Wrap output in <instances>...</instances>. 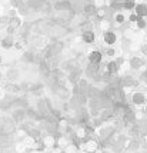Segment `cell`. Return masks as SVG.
Segmentation results:
<instances>
[{
    "mask_svg": "<svg viewBox=\"0 0 147 153\" xmlns=\"http://www.w3.org/2000/svg\"><path fill=\"white\" fill-rule=\"evenodd\" d=\"M106 53H107V56H109V57H110V56L113 57L116 52H114V49H107V52H106Z\"/></svg>",
    "mask_w": 147,
    "mask_h": 153,
    "instance_id": "obj_18",
    "label": "cell"
},
{
    "mask_svg": "<svg viewBox=\"0 0 147 153\" xmlns=\"http://www.w3.org/2000/svg\"><path fill=\"white\" fill-rule=\"evenodd\" d=\"M103 39H104V43H106V45L112 46V45H114V43H116L117 36H116V33H114V32L109 30V32H106V33L103 34Z\"/></svg>",
    "mask_w": 147,
    "mask_h": 153,
    "instance_id": "obj_7",
    "label": "cell"
},
{
    "mask_svg": "<svg viewBox=\"0 0 147 153\" xmlns=\"http://www.w3.org/2000/svg\"><path fill=\"white\" fill-rule=\"evenodd\" d=\"M41 1H47V0H41Z\"/></svg>",
    "mask_w": 147,
    "mask_h": 153,
    "instance_id": "obj_22",
    "label": "cell"
},
{
    "mask_svg": "<svg viewBox=\"0 0 147 153\" xmlns=\"http://www.w3.org/2000/svg\"><path fill=\"white\" fill-rule=\"evenodd\" d=\"M12 46H13V36H12V34H10V36H6L4 39L1 40V47L10 49Z\"/></svg>",
    "mask_w": 147,
    "mask_h": 153,
    "instance_id": "obj_11",
    "label": "cell"
},
{
    "mask_svg": "<svg viewBox=\"0 0 147 153\" xmlns=\"http://www.w3.org/2000/svg\"><path fill=\"white\" fill-rule=\"evenodd\" d=\"M81 39L84 40L86 43H93L94 39H96V34L93 32H86V33L81 34Z\"/></svg>",
    "mask_w": 147,
    "mask_h": 153,
    "instance_id": "obj_12",
    "label": "cell"
},
{
    "mask_svg": "<svg viewBox=\"0 0 147 153\" xmlns=\"http://www.w3.org/2000/svg\"><path fill=\"white\" fill-rule=\"evenodd\" d=\"M116 23H117V25L124 23V16H123L121 13H117V14H116Z\"/></svg>",
    "mask_w": 147,
    "mask_h": 153,
    "instance_id": "obj_16",
    "label": "cell"
},
{
    "mask_svg": "<svg viewBox=\"0 0 147 153\" xmlns=\"http://www.w3.org/2000/svg\"><path fill=\"white\" fill-rule=\"evenodd\" d=\"M136 1L134 0H123V9H134Z\"/></svg>",
    "mask_w": 147,
    "mask_h": 153,
    "instance_id": "obj_14",
    "label": "cell"
},
{
    "mask_svg": "<svg viewBox=\"0 0 147 153\" xmlns=\"http://www.w3.org/2000/svg\"><path fill=\"white\" fill-rule=\"evenodd\" d=\"M87 60H89L90 65H100L101 63V53L99 50H93L92 53L89 54Z\"/></svg>",
    "mask_w": 147,
    "mask_h": 153,
    "instance_id": "obj_6",
    "label": "cell"
},
{
    "mask_svg": "<svg viewBox=\"0 0 147 153\" xmlns=\"http://www.w3.org/2000/svg\"><path fill=\"white\" fill-rule=\"evenodd\" d=\"M1 62H3V57H1V56H0V63H1Z\"/></svg>",
    "mask_w": 147,
    "mask_h": 153,
    "instance_id": "obj_21",
    "label": "cell"
},
{
    "mask_svg": "<svg viewBox=\"0 0 147 153\" xmlns=\"http://www.w3.org/2000/svg\"><path fill=\"white\" fill-rule=\"evenodd\" d=\"M21 60H23V62H26V63H32V62L34 60V54L32 53V52H26V53L23 54Z\"/></svg>",
    "mask_w": 147,
    "mask_h": 153,
    "instance_id": "obj_13",
    "label": "cell"
},
{
    "mask_svg": "<svg viewBox=\"0 0 147 153\" xmlns=\"http://www.w3.org/2000/svg\"><path fill=\"white\" fill-rule=\"evenodd\" d=\"M81 149H83V152H84V153H96L99 149H100L99 139L90 137V139L84 140V143L81 145Z\"/></svg>",
    "mask_w": 147,
    "mask_h": 153,
    "instance_id": "obj_1",
    "label": "cell"
},
{
    "mask_svg": "<svg viewBox=\"0 0 147 153\" xmlns=\"http://www.w3.org/2000/svg\"><path fill=\"white\" fill-rule=\"evenodd\" d=\"M141 53L144 54V56H147V45H143V46H141Z\"/></svg>",
    "mask_w": 147,
    "mask_h": 153,
    "instance_id": "obj_19",
    "label": "cell"
},
{
    "mask_svg": "<svg viewBox=\"0 0 147 153\" xmlns=\"http://www.w3.org/2000/svg\"><path fill=\"white\" fill-rule=\"evenodd\" d=\"M130 100H131V105H133V106H144L147 103V94L137 90V92H133V93H131Z\"/></svg>",
    "mask_w": 147,
    "mask_h": 153,
    "instance_id": "obj_2",
    "label": "cell"
},
{
    "mask_svg": "<svg viewBox=\"0 0 147 153\" xmlns=\"http://www.w3.org/2000/svg\"><path fill=\"white\" fill-rule=\"evenodd\" d=\"M146 26H147V23H146V20L143 19V17H140V19L137 20V27H139V29H144Z\"/></svg>",
    "mask_w": 147,
    "mask_h": 153,
    "instance_id": "obj_15",
    "label": "cell"
},
{
    "mask_svg": "<svg viewBox=\"0 0 147 153\" xmlns=\"http://www.w3.org/2000/svg\"><path fill=\"white\" fill-rule=\"evenodd\" d=\"M143 113L144 114H147V103L144 105V107H143Z\"/></svg>",
    "mask_w": 147,
    "mask_h": 153,
    "instance_id": "obj_20",
    "label": "cell"
},
{
    "mask_svg": "<svg viewBox=\"0 0 147 153\" xmlns=\"http://www.w3.org/2000/svg\"><path fill=\"white\" fill-rule=\"evenodd\" d=\"M134 10H136V14H137L139 17H144V16H147V6L144 4V3H141V4H136Z\"/></svg>",
    "mask_w": 147,
    "mask_h": 153,
    "instance_id": "obj_8",
    "label": "cell"
},
{
    "mask_svg": "<svg viewBox=\"0 0 147 153\" xmlns=\"http://www.w3.org/2000/svg\"><path fill=\"white\" fill-rule=\"evenodd\" d=\"M140 80H141V83H143V85H144V86L147 87V70H146V72H143V73H141Z\"/></svg>",
    "mask_w": 147,
    "mask_h": 153,
    "instance_id": "obj_17",
    "label": "cell"
},
{
    "mask_svg": "<svg viewBox=\"0 0 147 153\" xmlns=\"http://www.w3.org/2000/svg\"><path fill=\"white\" fill-rule=\"evenodd\" d=\"M4 77H6L7 83H17L20 80V69H17V67H9L6 74H4Z\"/></svg>",
    "mask_w": 147,
    "mask_h": 153,
    "instance_id": "obj_3",
    "label": "cell"
},
{
    "mask_svg": "<svg viewBox=\"0 0 147 153\" xmlns=\"http://www.w3.org/2000/svg\"><path fill=\"white\" fill-rule=\"evenodd\" d=\"M144 65H146V60L140 56H134L130 59V69H133V70H141Z\"/></svg>",
    "mask_w": 147,
    "mask_h": 153,
    "instance_id": "obj_5",
    "label": "cell"
},
{
    "mask_svg": "<svg viewBox=\"0 0 147 153\" xmlns=\"http://www.w3.org/2000/svg\"><path fill=\"white\" fill-rule=\"evenodd\" d=\"M97 10H99V9H97L96 4H86V6H84V14L89 16V17H90V16H94V14H97Z\"/></svg>",
    "mask_w": 147,
    "mask_h": 153,
    "instance_id": "obj_9",
    "label": "cell"
},
{
    "mask_svg": "<svg viewBox=\"0 0 147 153\" xmlns=\"http://www.w3.org/2000/svg\"><path fill=\"white\" fill-rule=\"evenodd\" d=\"M141 147H143V145H141L140 139H129L126 150L131 153H139L141 150Z\"/></svg>",
    "mask_w": 147,
    "mask_h": 153,
    "instance_id": "obj_4",
    "label": "cell"
},
{
    "mask_svg": "<svg viewBox=\"0 0 147 153\" xmlns=\"http://www.w3.org/2000/svg\"><path fill=\"white\" fill-rule=\"evenodd\" d=\"M47 45V40L46 37H43V36H36V39H34V46L37 47V49H44Z\"/></svg>",
    "mask_w": 147,
    "mask_h": 153,
    "instance_id": "obj_10",
    "label": "cell"
}]
</instances>
